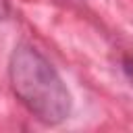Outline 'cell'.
Listing matches in <instances>:
<instances>
[{"label":"cell","instance_id":"obj_1","mask_svg":"<svg viewBox=\"0 0 133 133\" xmlns=\"http://www.w3.org/2000/svg\"><path fill=\"white\" fill-rule=\"evenodd\" d=\"M8 81L17 100L42 123L58 125L71 114V94L56 69L29 44L15 46Z\"/></svg>","mask_w":133,"mask_h":133},{"label":"cell","instance_id":"obj_2","mask_svg":"<svg viewBox=\"0 0 133 133\" xmlns=\"http://www.w3.org/2000/svg\"><path fill=\"white\" fill-rule=\"evenodd\" d=\"M121 64H123V73L127 75V79H129L131 85H133V54H131V52L125 54L123 60H121Z\"/></svg>","mask_w":133,"mask_h":133},{"label":"cell","instance_id":"obj_3","mask_svg":"<svg viewBox=\"0 0 133 133\" xmlns=\"http://www.w3.org/2000/svg\"><path fill=\"white\" fill-rule=\"evenodd\" d=\"M10 15V2L8 0H0V21H4Z\"/></svg>","mask_w":133,"mask_h":133}]
</instances>
